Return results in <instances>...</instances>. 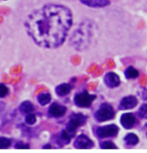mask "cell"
I'll list each match as a JSON object with an SVG mask.
<instances>
[{"label": "cell", "instance_id": "obj_1", "mask_svg": "<svg viewBox=\"0 0 147 153\" xmlns=\"http://www.w3.org/2000/svg\"><path fill=\"white\" fill-rule=\"evenodd\" d=\"M73 24V15L61 4H47L32 11L24 23L26 31L37 45L56 48L66 39Z\"/></svg>", "mask_w": 147, "mask_h": 153}, {"label": "cell", "instance_id": "obj_2", "mask_svg": "<svg viewBox=\"0 0 147 153\" xmlns=\"http://www.w3.org/2000/svg\"><path fill=\"white\" fill-rule=\"evenodd\" d=\"M88 29L89 28H84V24H83L72 35L71 43L74 45V46L77 50H83V48L88 46L89 38L91 36V31L88 30Z\"/></svg>", "mask_w": 147, "mask_h": 153}, {"label": "cell", "instance_id": "obj_3", "mask_svg": "<svg viewBox=\"0 0 147 153\" xmlns=\"http://www.w3.org/2000/svg\"><path fill=\"white\" fill-rule=\"evenodd\" d=\"M114 116H115V112H114L113 107L107 103L102 104L95 113V118L99 122L108 121V120L113 119Z\"/></svg>", "mask_w": 147, "mask_h": 153}, {"label": "cell", "instance_id": "obj_4", "mask_svg": "<svg viewBox=\"0 0 147 153\" xmlns=\"http://www.w3.org/2000/svg\"><path fill=\"white\" fill-rule=\"evenodd\" d=\"M97 96L89 94L87 91H84L83 93H79L74 98V102L78 107L81 108H89L92 106V104L96 100Z\"/></svg>", "mask_w": 147, "mask_h": 153}, {"label": "cell", "instance_id": "obj_5", "mask_svg": "<svg viewBox=\"0 0 147 153\" xmlns=\"http://www.w3.org/2000/svg\"><path fill=\"white\" fill-rule=\"evenodd\" d=\"M86 121H87V117L85 115H83L81 113L74 114L71 116L69 122H68L67 129L70 131H73V132H76V130H77L79 127L83 126L86 123Z\"/></svg>", "mask_w": 147, "mask_h": 153}, {"label": "cell", "instance_id": "obj_6", "mask_svg": "<svg viewBox=\"0 0 147 153\" xmlns=\"http://www.w3.org/2000/svg\"><path fill=\"white\" fill-rule=\"evenodd\" d=\"M119 132V128L116 125H107V126L98 127L96 129V134L99 138H109L115 137Z\"/></svg>", "mask_w": 147, "mask_h": 153}, {"label": "cell", "instance_id": "obj_7", "mask_svg": "<svg viewBox=\"0 0 147 153\" xmlns=\"http://www.w3.org/2000/svg\"><path fill=\"white\" fill-rule=\"evenodd\" d=\"M74 146L77 149H90V148H93L94 143L88 136L81 134V135H79L76 138L75 142H74Z\"/></svg>", "mask_w": 147, "mask_h": 153}, {"label": "cell", "instance_id": "obj_8", "mask_svg": "<svg viewBox=\"0 0 147 153\" xmlns=\"http://www.w3.org/2000/svg\"><path fill=\"white\" fill-rule=\"evenodd\" d=\"M137 98L135 96H126L121 100L119 109L120 110H128V109H132L137 106Z\"/></svg>", "mask_w": 147, "mask_h": 153}, {"label": "cell", "instance_id": "obj_9", "mask_svg": "<svg viewBox=\"0 0 147 153\" xmlns=\"http://www.w3.org/2000/svg\"><path fill=\"white\" fill-rule=\"evenodd\" d=\"M104 83L109 88H116L120 85V79L117 74L110 72L107 73L104 76Z\"/></svg>", "mask_w": 147, "mask_h": 153}, {"label": "cell", "instance_id": "obj_10", "mask_svg": "<svg viewBox=\"0 0 147 153\" xmlns=\"http://www.w3.org/2000/svg\"><path fill=\"white\" fill-rule=\"evenodd\" d=\"M66 112H67V108L65 106H62L56 103L51 104L50 109H48V115L50 117H53V118H59V117L64 116L66 114Z\"/></svg>", "mask_w": 147, "mask_h": 153}, {"label": "cell", "instance_id": "obj_11", "mask_svg": "<svg viewBox=\"0 0 147 153\" xmlns=\"http://www.w3.org/2000/svg\"><path fill=\"white\" fill-rule=\"evenodd\" d=\"M120 123L125 129H131L136 123V118L132 113H125L121 116Z\"/></svg>", "mask_w": 147, "mask_h": 153}, {"label": "cell", "instance_id": "obj_12", "mask_svg": "<svg viewBox=\"0 0 147 153\" xmlns=\"http://www.w3.org/2000/svg\"><path fill=\"white\" fill-rule=\"evenodd\" d=\"M83 4H85L86 6L90 7H106L108 5H110V1L109 0H80Z\"/></svg>", "mask_w": 147, "mask_h": 153}, {"label": "cell", "instance_id": "obj_13", "mask_svg": "<svg viewBox=\"0 0 147 153\" xmlns=\"http://www.w3.org/2000/svg\"><path fill=\"white\" fill-rule=\"evenodd\" d=\"M71 90H72V86L69 84H61L56 88V93L59 97H65V96L69 95Z\"/></svg>", "mask_w": 147, "mask_h": 153}, {"label": "cell", "instance_id": "obj_14", "mask_svg": "<svg viewBox=\"0 0 147 153\" xmlns=\"http://www.w3.org/2000/svg\"><path fill=\"white\" fill-rule=\"evenodd\" d=\"M124 141L126 142V144H128V145L134 146V145H136V144H138V142H139V138L137 137L136 134L129 133L124 137Z\"/></svg>", "mask_w": 147, "mask_h": 153}, {"label": "cell", "instance_id": "obj_15", "mask_svg": "<svg viewBox=\"0 0 147 153\" xmlns=\"http://www.w3.org/2000/svg\"><path fill=\"white\" fill-rule=\"evenodd\" d=\"M19 110L24 114H30L34 110V106L32 105L29 101H24V102L20 105Z\"/></svg>", "mask_w": 147, "mask_h": 153}, {"label": "cell", "instance_id": "obj_16", "mask_svg": "<svg viewBox=\"0 0 147 153\" xmlns=\"http://www.w3.org/2000/svg\"><path fill=\"white\" fill-rule=\"evenodd\" d=\"M75 133L76 132H73V131H70L68 130L67 128L65 130L62 131L61 133V139L62 141H64V143H69V142H71V140H72V138L75 136Z\"/></svg>", "mask_w": 147, "mask_h": 153}, {"label": "cell", "instance_id": "obj_17", "mask_svg": "<svg viewBox=\"0 0 147 153\" xmlns=\"http://www.w3.org/2000/svg\"><path fill=\"white\" fill-rule=\"evenodd\" d=\"M51 100V96L50 93H42L37 96V102H39L42 106L48 105Z\"/></svg>", "mask_w": 147, "mask_h": 153}, {"label": "cell", "instance_id": "obj_18", "mask_svg": "<svg viewBox=\"0 0 147 153\" xmlns=\"http://www.w3.org/2000/svg\"><path fill=\"white\" fill-rule=\"evenodd\" d=\"M138 76H139V73L133 67H128L125 71V76L127 79H136Z\"/></svg>", "mask_w": 147, "mask_h": 153}, {"label": "cell", "instance_id": "obj_19", "mask_svg": "<svg viewBox=\"0 0 147 153\" xmlns=\"http://www.w3.org/2000/svg\"><path fill=\"white\" fill-rule=\"evenodd\" d=\"M11 145V140L5 137L0 138V148L1 149H7L8 147Z\"/></svg>", "mask_w": 147, "mask_h": 153}, {"label": "cell", "instance_id": "obj_20", "mask_svg": "<svg viewBox=\"0 0 147 153\" xmlns=\"http://www.w3.org/2000/svg\"><path fill=\"white\" fill-rule=\"evenodd\" d=\"M100 147L102 149H117V146L111 141H105L101 143Z\"/></svg>", "mask_w": 147, "mask_h": 153}, {"label": "cell", "instance_id": "obj_21", "mask_svg": "<svg viewBox=\"0 0 147 153\" xmlns=\"http://www.w3.org/2000/svg\"><path fill=\"white\" fill-rule=\"evenodd\" d=\"M138 115H139V117H141V118L147 119V104H143L141 106L139 112H138Z\"/></svg>", "mask_w": 147, "mask_h": 153}, {"label": "cell", "instance_id": "obj_22", "mask_svg": "<svg viewBox=\"0 0 147 153\" xmlns=\"http://www.w3.org/2000/svg\"><path fill=\"white\" fill-rule=\"evenodd\" d=\"M25 122H26V124H28V125L35 124V122H36V117H35V115H33L32 113L27 114V116L25 118Z\"/></svg>", "mask_w": 147, "mask_h": 153}, {"label": "cell", "instance_id": "obj_23", "mask_svg": "<svg viewBox=\"0 0 147 153\" xmlns=\"http://www.w3.org/2000/svg\"><path fill=\"white\" fill-rule=\"evenodd\" d=\"M8 88L5 85H3V84H1L0 85V97L1 98H4L5 96H7V94H8Z\"/></svg>", "mask_w": 147, "mask_h": 153}, {"label": "cell", "instance_id": "obj_24", "mask_svg": "<svg viewBox=\"0 0 147 153\" xmlns=\"http://www.w3.org/2000/svg\"><path fill=\"white\" fill-rule=\"evenodd\" d=\"M15 148L16 149H29L30 148V146H29V144L23 143V142L19 141L15 144Z\"/></svg>", "mask_w": 147, "mask_h": 153}, {"label": "cell", "instance_id": "obj_25", "mask_svg": "<svg viewBox=\"0 0 147 153\" xmlns=\"http://www.w3.org/2000/svg\"><path fill=\"white\" fill-rule=\"evenodd\" d=\"M43 148H51V146L50 145V144H47V145L43 146Z\"/></svg>", "mask_w": 147, "mask_h": 153}, {"label": "cell", "instance_id": "obj_26", "mask_svg": "<svg viewBox=\"0 0 147 153\" xmlns=\"http://www.w3.org/2000/svg\"><path fill=\"white\" fill-rule=\"evenodd\" d=\"M146 128H147V124H146Z\"/></svg>", "mask_w": 147, "mask_h": 153}]
</instances>
